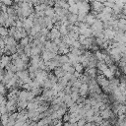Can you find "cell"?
<instances>
[{
	"label": "cell",
	"instance_id": "cell-3",
	"mask_svg": "<svg viewBox=\"0 0 126 126\" xmlns=\"http://www.w3.org/2000/svg\"><path fill=\"white\" fill-rule=\"evenodd\" d=\"M97 1H99L100 3H104V2H106V1H107V0H97Z\"/></svg>",
	"mask_w": 126,
	"mask_h": 126
},
{
	"label": "cell",
	"instance_id": "cell-2",
	"mask_svg": "<svg viewBox=\"0 0 126 126\" xmlns=\"http://www.w3.org/2000/svg\"><path fill=\"white\" fill-rule=\"evenodd\" d=\"M62 117H63V121L66 122V121H68V120L70 119V113H69V114L64 113V116H62Z\"/></svg>",
	"mask_w": 126,
	"mask_h": 126
},
{
	"label": "cell",
	"instance_id": "cell-1",
	"mask_svg": "<svg viewBox=\"0 0 126 126\" xmlns=\"http://www.w3.org/2000/svg\"><path fill=\"white\" fill-rule=\"evenodd\" d=\"M29 42H30V39H29V38H27V37H25V38H23V39H21V45H23V46L28 45Z\"/></svg>",
	"mask_w": 126,
	"mask_h": 126
}]
</instances>
